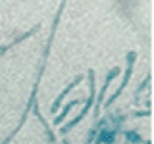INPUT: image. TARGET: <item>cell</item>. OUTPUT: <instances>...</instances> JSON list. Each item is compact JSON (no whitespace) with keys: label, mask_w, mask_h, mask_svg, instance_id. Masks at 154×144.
Segmentation results:
<instances>
[{"label":"cell","mask_w":154,"mask_h":144,"mask_svg":"<svg viewBox=\"0 0 154 144\" xmlns=\"http://www.w3.org/2000/svg\"><path fill=\"white\" fill-rule=\"evenodd\" d=\"M75 104H77V100H73V102H69V104H67V106H66V110H64V112H62V115H60V117H56V125H58V123H62V119H64V117H66V113H67V112H69V110H71V108H73V106H75Z\"/></svg>","instance_id":"3"},{"label":"cell","mask_w":154,"mask_h":144,"mask_svg":"<svg viewBox=\"0 0 154 144\" xmlns=\"http://www.w3.org/2000/svg\"><path fill=\"white\" fill-rule=\"evenodd\" d=\"M79 83H81V77H77V79H75V81H73V83H71V85H67V88H66V90H64V92H62L60 96H58V100H56V102H54V106H52V112H58V106H60V102H62V98H64V96H66L67 92H69V90L73 88L75 85H79Z\"/></svg>","instance_id":"2"},{"label":"cell","mask_w":154,"mask_h":144,"mask_svg":"<svg viewBox=\"0 0 154 144\" xmlns=\"http://www.w3.org/2000/svg\"><path fill=\"white\" fill-rule=\"evenodd\" d=\"M89 77H91V96H89V102H87V106H85V110H83V112H81V115H79V117H75L73 121H71L69 125H67V129H69V127H73V125H77V121H81V119L85 117V113L89 112L91 104H93V94H94V71H91V73H89Z\"/></svg>","instance_id":"1"}]
</instances>
